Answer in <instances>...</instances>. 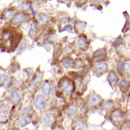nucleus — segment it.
<instances>
[{"label":"nucleus","instance_id":"f257e3e1","mask_svg":"<svg viewBox=\"0 0 130 130\" xmlns=\"http://www.w3.org/2000/svg\"><path fill=\"white\" fill-rule=\"evenodd\" d=\"M21 38V35L14 29H6L2 32L1 46L5 49L14 50Z\"/></svg>","mask_w":130,"mask_h":130},{"label":"nucleus","instance_id":"4468645a","mask_svg":"<svg viewBox=\"0 0 130 130\" xmlns=\"http://www.w3.org/2000/svg\"><path fill=\"white\" fill-rule=\"evenodd\" d=\"M95 68H96V69L98 72H104L107 70V66L104 62H99V63H98L96 65Z\"/></svg>","mask_w":130,"mask_h":130},{"label":"nucleus","instance_id":"c9c22d12","mask_svg":"<svg viewBox=\"0 0 130 130\" xmlns=\"http://www.w3.org/2000/svg\"><path fill=\"white\" fill-rule=\"evenodd\" d=\"M53 130H64L63 129V128L62 127H61V126H56V127H55Z\"/></svg>","mask_w":130,"mask_h":130},{"label":"nucleus","instance_id":"2f4dec72","mask_svg":"<svg viewBox=\"0 0 130 130\" xmlns=\"http://www.w3.org/2000/svg\"><path fill=\"white\" fill-rule=\"evenodd\" d=\"M125 69H126V71L128 73H129L130 74V62H127V63L125 65Z\"/></svg>","mask_w":130,"mask_h":130},{"label":"nucleus","instance_id":"423d86ee","mask_svg":"<svg viewBox=\"0 0 130 130\" xmlns=\"http://www.w3.org/2000/svg\"><path fill=\"white\" fill-rule=\"evenodd\" d=\"M77 112H78L77 107L75 105H71L66 110V115L70 118H73L77 115Z\"/></svg>","mask_w":130,"mask_h":130},{"label":"nucleus","instance_id":"5701e85b","mask_svg":"<svg viewBox=\"0 0 130 130\" xmlns=\"http://www.w3.org/2000/svg\"><path fill=\"white\" fill-rule=\"evenodd\" d=\"M30 6L28 3L27 2H24V3H22L18 7V10L19 11H24V10H27V8H29Z\"/></svg>","mask_w":130,"mask_h":130},{"label":"nucleus","instance_id":"9d476101","mask_svg":"<svg viewBox=\"0 0 130 130\" xmlns=\"http://www.w3.org/2000/svg\"><path fill=\"white\" fill-rule=\"evenodd\" d=\"M10 85V78L7 75H2L0 77V86L8 88Z\"/></svg>","mask_w":130,"mask_h":130},{"label":"nucleus","instance_id":"b1692460","mask_svg":"<svg viewBox=\"0 0 130 130\" xmlns=\"http://www.w3.org/2000/svg\"><path fill=\"white\" fill-rule=\"evenodd\" d=\"M75 130H86V126L85 125L82 123V122H78L77 123V124L75 125Z\"/></svg>","mask_w":130,"mask_h":130},{"label":"nucleus","instance_id":"cd10ccee","mask_svg":"<svg viewBox=\"0 0 130 130\" xmlns=\"http://www.w3.org/2000/svg\"><path fill=\"white\" fill-rule=\"evenodd\" d=\"M120 85L123 88H128L130 85V83L126 80H122L120 82Z\"/></svg>","mask_w":130,"mask_h":130},{"label":"nucleus","instance_id":"c756f323","mask_svg":"<svg viewBox=\"0 0 130 130\" xmlns=\"http://www.w3.org/2000/svg\"><path fill=\"white\" fill-rule=\"evenodd\" d=\"M113 101H107L105 102L104 106H105L107 108H110V107H111L113 106Z\"/></svg>","mask_w":130,"mask_h":130},{"label":"nucleus","instance_id":"473e14b6","mask_svg":"<svg viewBox=\"0 0 130 130\" xmlns=\"http://www.w3.org/2000/svg\"><path fill=\"white\" fill-rule=\"evenodd\" d=\"M123 130H130V123H127L123 126Z\"/></svg>","mask_w":130,"mask_h":130},{"label":"nucleus","instance_id":"a211bd4d","mask_svg":"<svg viewBox=\"0 0 130 130\" xmlns=\"http://www.w3.org/2000/svg\"><path fill=\"white\" fill-rule=\"evenodd\" d=\"M13 14H14V10L13 9H8L5 11V21H9L10 19L12 18L13 17Z\"/></svg>","mask_w":130,"mask_h":130},{"label":"nucleus","instance_id":"ddd939ff","mask_svg":"<svg viewBox=\"0 0 130 130\" xmlns=\"http://www.w3.org/2000/svg\"><path fill=\"white\" fill-rule=\"evenodd\" d=\"M42 81V77L41 76H37L30 84V88L31 89H35L37 88V87L40 85V84L41 83Z\"/></svg>","mask_w":130,"mask_h":130},{"label":"nucleus","instance_id":"7ed1b4c3","mask_svg":"<svg viewBox=\"0 0 130 130\" xmlns=\"http://www.w3.org/2000/svg\"><path fill=\"white\" fill-rule=\"evenodd\" d=\"M34 105L37 110H42L45 107V105H46L45 98L40 94L37 95L34 102Z\"/></svg>","mask_w":130,"mask_h":130},{"label":"nucleus","instance_id":"dca6fc26","mask_svg":"<svg viewBox=\"0 0 130 130\" xmlns=\"http://www.w3.org/2000/svg\"><path fill=\"white\" fill-rule=\"evenodd\" d=\"M62 63L63 65V66L66 69H69L70 68L72 64H73V60L70 58H65L62 61Z\"/></svg>","mask_w":130,"mask_h":130},{"label":"nucleus","instance_id":"7c9ffc66","mask_svg":"<svg viewBox=\"0 0 130 130\" xmlns=\"http://www.w3.org/2000/svg\"><path fill=\"white\" fill-rule=\"evenodd\" d=\"M8 109H9V107H8V105H7V104H4V105H2L1 107H0V110H2V111H7V110H8Z\"/></svg>","mask_w":130,"mask_h":130},{"label":"nucleus","instance_id":"f8f14e48","mask_svg":"<svg viewBox=\"0 0 130 130\" xmlns=\"http://www.w3.org/2000/svg\"><path fill=\"white\" fill-rule=\"evenodd\" d=\"M9 98H10V100L12 102L15 103V104H18L21 101V97H20L18 92H17V91H12L10 94V97Z\"/></svg>","mask_w":130,"mask_h":130},{"label":"nucleus","instance_id":"f03ea898","mask_svg":"<svg viewBox=\"0 0 130 130\" xmlns=\"http://www.w3.org/2000/svg\"><path fill=\"white\" fill-rule=\"evenodd\" d=\"M58 88L66 97H69L74 90V85L69 78L64 77L59 81Z\"/></svg>","mask_w":130,"mask_h":130},{"label":"nucleus","instance_id":"f704fd0d","mask_svg":"<svg viewBox=\"0 0 130 130\" xmlns=\"http://www.w3.org/2000/svg\"><path fill=\"white\" fill-rule=\"evenodd\" d=\"M71 30H72V27L71 26H67L65 28H63L62 30H69V31H71Z\"/></svg>","mask_w":130,"mask_h":130},{"label":"nucleus","instance_id":"412c9836","mask_svg":"<svg viewBox=\"0 0 130 130\" xmlns=\"http://www.w3.org/2000/svg\"><path fill=\"white\" fill-rule=\"evenodd\" d=\"M33 112H34V110L30 107H27L22 110V115L23 116L24 115H29V114L33 113Z\"/></svg>","mask_w":130,"mask_h":130},{"label":"nucleus","instance_id":"bb28decb","mask_svg":"<svg viewBox=\"0 0 130 130\" xmlns=\"http://www.w3.org/2000/svg\"><path fill=\"white\" fill-rule=\"evenodd\" d=\"M76 27H77V28H78V30H83L85 28V27H86V24H85V22H82V21H80V22H78V23H77Z\"/></svg>","mask_w":130,"mask_h":130},{"label":"nucleus","instance_id":"6e6552de","mask_svg":"<svg viewBox=\"0 0 130 130\" xmlns=\"http://www.w3.org/2000/svg\"><path fill=\"white\" fill-rule=\"evenodd\" d=\"M26 18H27L26 15H24V14L21 13V14H18L14 16V18L12 20V22L14 24H18L24 22L26 20Z\"/></svg>","mask_w":130,"mask_h":130},{"label":"nucleus","instance_id":"393cba45","mask_svg":"<svg viewBox=\"0 0 130 130\" xmlns=\"http://www.w3.org/2000/svg\"><path fill=\"white\" fill-rule=\"evenodd\" d=\"M26 48H27V43H22L19 46V47H18V51H17L18 54H20V53H21L22 52H24V51L26 50Z\"/></svg>","mask_w":130,"mask_h":130},{"label":"nucleus","instance_id":"6ab92c4d","mask_svg":"<svg viewBox=\"0 0 130 130\" xmlns=\"http://www.w3.org/2000/svg\"><path fill=\"white\" fill-rule=\"evenodd\" d=\"M48 20V16L45 14H40L39 16V23L40 24H43Z\"/></svg>","mask_w":130,"mask_h":130},{"label":"nucleus","instance_id":"4be33fe9","mask_svg":"<svg viewBox=\"0 0 130 130\" xmlns=\"http://www.w3.org/2000/svg\"><path fill=\"white\" fill-rule=\"evenodd\" d=\"M53 122V117L51 115H46L43 118V123L46 125H49Z\"/></svg>","mask_w":130,"mask_h":130},{"label":"nucleus","instance_id":"0eeeda50","mask_svg":"<svg viewBox=\"0 0 130 130\" xmlns=\"http://www.w3.org/2000/svg\"><path fill=\"white\" fill-rule=\"evenodd\" d=\"M111 117H112L113 121L119 123L123 120V113L120 110H116L112 113Z\"/></svg>","mask_w":130,"mask_h":130},{"label":"nucleus","instance_id":"58836bf2","mask_svg":"<svg viewBox=\"0 0 130 130\" xmlns=\"http://www.w3.org/2000/svg\"><path fill=\"white\" fill-rule=\"evenodd\" d=\"M16 130H18V129H16Z\"/></svg>","mask_w":130,"mask_h":130},{"label":"nucleus","instance_id":"c85d7f7f","mask_svg":"<svg viewBox=\"0 0 130 130\" xmlns=\"http://www.w3.org/2000/svg\"><path fill=\"white\" fill-rule=\"evenodd\" d=\"M117 69H118V71H120V72H123V69H124V65H123V63L122 62H120L119 63H118V66H117Z\"/></svg>","mask_w":130,"mask_h":130},{"label":"nucleus","instance_id":"1a4fd4ad","mask_svg":"<svg viewBox=\"0 0 130 130\" xmlns=\"http://www.w3.org/2000/svg\"><path fill=\"white\" fill-rule=\"evenodd\" d=\"M88 100H89L88 102H89L90 105H97L101 101V98L95 94H91Z\"/></svg>","mask_w":130,"mask_h":130},{"label":"nucleus","instance_id":"4c0bfd02","mask_svg":"<svg viewBox=\"0 0 130 130\" xmlns=\"http://www.w3.org/2000/svg\"><path fill=\"white\" fill-rule=\"evenodd\" d=\"M33 1H39V0H33Z\"/></svg>","mask_w":130,"mask_h":130},{"label":"nucleus","instance_id":"f3484780","mask_svg":"<svg viewBox=\"0 0 130 130\" xmlns=\"http://www.w3.org/2000/svg\"><path fill=\"white\" fill-rule=\"evenodd\" d=\"M105 54H106V50H105V49H101V50H97V51L94 53V58L103 57Z\"/></svg>","mask_w":130,"mask_h":130},{"label":"nucleus","instance_id":"72a5a7b5","mask_svg":"<svg viewBox=\"0 0 130 130\" xmlns=\"http://www.w3.org/2000/svg\"><path fill=\"white\" fill-rule=\"evenodd\" d=\"M7 120V117L4 115H0V122H5Z\"/></svg>","mask_w":130,"mask_h":130},{"label":"nucleus","instance_id":"39448f33","mask_svg":"<svg viewBox=\"0 0 130 130\" xmlns=\"http://www.w3.org/2000/svg\"><path fill=\"white\" fill-rule=\"evenodd\" d=\"M30 121V115H24L17 122V126L20 128L24 127V126L27 125Z\"/></svg>","mask_w":130,"mask_h":130},{"label":"nucleus","instance_id":"e433bc0d","mask_svg":"<svg viewBox=\"0 0 130 130\" xmlns=\"http://www.w3.org/2000/svg\"><path fill=\"white\" fill-rule=\"evenodd\" d=\"M128 118H129V120H130V113H129V116H128Z\"/></svg>","mask_w":130,"mask_h":130},{"label":"nucleus","instance_id":"20e7f679","mask_svg":"<svg viewBox=\"0 0 130 130\" xmlns=\"http://www.w3.org/2000/svg\"><path fill=\"white\" fill-rule=\"evenodd\" d=\"M51 90H52V86H51V83L49 81H46L44 82L43 85V88H42V93L44 96L48 97L50 93H51Z\"/></svg>","mask_w":130,"mask_h":130},{"label":"nucleus","instance_id":"2eb2a0df","mask_svg":"<svg viewBox=\"0 0 130 130\" xmlns=\"http://www.w3.org/2000/svg\"><path fill=\"white\" fill-rule=\"evenodd\" d=\"M78 44L79 47H81V48H85V47H86V46H88V42H87L86 37H84V36H82V37L79 38L78 41Z\"/></svg>","mask_w":130,"mask_h":130},{"label":"nucleus","instance_id":"a878e982","mask_svg":"<svg viewBox=\"0 0 130 130\" xmlns=\"http://www.w3.org/2000/svg\"><path fill=\"white\" fill-rule=\"evenodd\" d=\"M83 66V62L82 59H77L76 62H75V69H82Z\"/></svg>","mask_w":130,"mask_h":130},{"label":"nucleus","instance_id":"aec40b11","mask_svg":"<svg viewBox=\"0 0 130 130\" xmlns=\"http://www.w3.org/2000/svg\"><path fill=\"white\" fill-rule=\"evenodd\" d=\"M36 32H37V26L35 24V23H32L31 24V27H30V32H29V34L30 37H34L36 34Z\"/></svg>","mask_w":130,"mask_h":130},{"label":"nucleus","instance_id":"9b49d317","mask_svg":"<svg viewBox=\"0 0 130 130\" xmlns=\"http://www.w3.org/2000/svg\"><path fill=\"white\" fill-rule=\"evenodd\" d=\"M108 81L111 84V85H114L117 83L118 81V78L117 76V75L115 74L114 72H110L109 75H108Z\"/></svg>","mask_w":130,"mask_h":130}]
</instances>
